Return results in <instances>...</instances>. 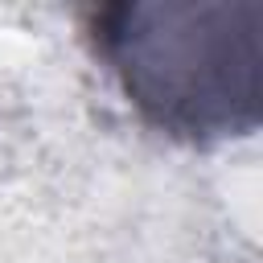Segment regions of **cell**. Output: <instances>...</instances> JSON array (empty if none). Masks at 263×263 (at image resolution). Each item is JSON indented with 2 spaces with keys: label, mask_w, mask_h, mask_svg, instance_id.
<instances>
[{
  "label": "cell",
  "mask_w": 263,
  "mask_h": 263,
  "mask_svg": "<svg viewBox=\"0 0 263 263\" xmlns=\"http://www.w3.org/2000/svg\"><path fill=\"white\" fill-rule=\"evenodd\" d=\"M259 21L251 0H115L86 12V41L148 127L210 148L263 119Z\"/></svg>",
  "instance_id": "6da1fadb"
}]
</instances>
